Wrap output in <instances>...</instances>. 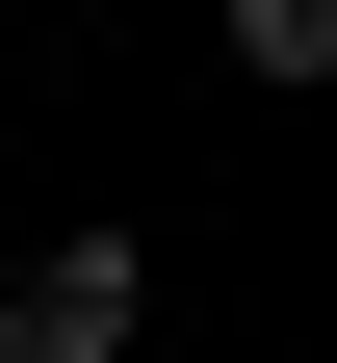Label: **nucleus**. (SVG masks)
Returning a JSON list of instances; mask_svg holds the SVG:
<instances>
[{
	"instance_id": "1",
	"label": "nucleus",
	"mask_w": 337,
	"mask_h": 363,
	"mask_svg": "<svg viewBox=\"0 0 337 363\" xmlns=\"http://www.w3.org/2000/svg\"><path fill=\"white\" fill-rule=\"evenodd\" d=\"M130 311H156V259L130 234H53L26 286H0V363H130Z\"/></svg>"
},
{
	"instance_id": "2",
	"label": "nucleus",
	"mask_w": 337,
	"mask_h": 363,
	"mask_svg": "<svg viewBox=\"0 0 337 363\" xmlns=\"http://www.w3.org/2000/svg\"><path fill=\"white\" fill-rule=\"evenodd\" d=\"M233 78H337V0H233Z\"/></svg>"
}]
</instances>
